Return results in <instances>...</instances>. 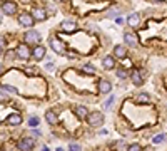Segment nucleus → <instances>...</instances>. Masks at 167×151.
Segmentation results:
<instances>
[{
  "mask_svg": "<svg viewBox=\"0 0 167 151\" xmlns=\"http://www.w3.org/2000/svg\"><path fill=\"white\" fill-rule=\"evenodd\" d=\"M115 74H117V77H119V79H127V76H129V72H127V69H125V67H119V69L115 71Z\"/></svg>",
  "mask_w": 167,
  "mask_h": 151,
  "instance_id": "22",
  "label": "nucleus"
},
{
  "mask_svg": "<svg viewBox=\"0 0 167 151\" xmlns=\"http://www.w3.org/2000/svg\"><path fill=\"white\" fill-rule=\"evenodd\" d=\"M84 72H89V74H95V69L92 64H85L84 66Z\"/></svg>",
  "mask_w": 167,
  "mask_h": 151,
  "instance_id": "24",
  "label": "nucleus"
},
{
  "mask_svg": "<svg viewBox=\"0 0 167 151\" xmlns=\"http://www.w3.org/2000/svg\"><path fill=\"white\" fill-rule=\"evenodd\" d=\"M2 13H3V12H2V10H0V22H2Z\"/></svg>",
  "mask_w": 167,
  "mask_h": 151,
  "instance_id": "36",
  "label": "nucleus"
},
{
  "mask_svg": "<svg viewBox=\"0 0 167 151\" xmlns=\"http://www.w3.org/2000/svg\"><path fill=\"white\" fill-rule=\"evenodd\" d=\"M73 113H75L78 118H87V116H89V109H87L85 106H75V108H73Z\"/></svg>",
  "mask_w": 167,
  "mask_h": 151,
  "instance_id": "19",
  "label": "nucleus"
},
{
  "mask_svg": "<svg viewBox=\"0 0 167 151\" xmlns=\"http://www.w3.org/2000/svg\"><path fill=\"white\" fill-rule=\"evenodd\" d=\"M45 119H47V123L50 126H55L58 123V118H57V114L53 113V111H47V113H45Z\"/></svg>",
  "mask_w": 167,
  "mask_h": 151,
  "instance_id": "17",
  "label": "nucleus"
},
{
  "mask_svg": "<svg viewBox=\"0 0 167 151\" xmlns=\"http://www.w3.org/2000/svg\"><path fill=\"white\" fill-rule=\"evenodd\" d=\"M165 139H167V134L160 133V134H157V136H154V138H152V143H154V144H160V143H164Z\"/></svg>",
  "mask_w": 167,
  "mask_h": 151,
  "instance_id": "20",
  "label": "nucleus"
},
{
  "mask_svg": "<svg viewBox=\"0 0 167 151\" xmlns=\"http://www.w3.org/2000/svg\"><path fill=\"white\" fill-rule=\"evenodd\" d=\"M124 40L127 42L129 47H137V44H139V39H137V35L132 34V32H125L124 34Z\"/></svg>",
  "mask_w": 167,
  "mask_h": 151,
  "instance_id": "8",
  "label": "nucleus"
},
{
  "mask_svg": "<svg viewBox=\"0 0 167 151\" xmlns=\"http://www.w3.org/2000/svg\"><path fill=\"white\" fill-rule=\"evenodd\" d=\"M15 54H17V57L18 59H22V61H27L28 57L32 56V52H30V49H28V46L27 44H20L17 49H15Z\"/></svg>",
  "mask_w": 167,
  "mask_h": 151,
  "instance_id": "2",
  "label": "nucleus"
},
{
  "mask_svg": "<svg viewBox=\"0 0 167 151\" xmlns=\"http://www.w3.org/2000/svg\"><path fill=\"white\" fill-rule=\"evenodd\" d=\"M3 46H5V37L0 34V54H2V49H3Z\"/></svg>",
  "mask_w": 167,
  "mask_h": 151,
  "instance_id": "31",
  "label": "nucleus"
},
{
  "mask_svg": "<svg viewBox=\"0 0 167 151\" xmlns=\"http://www.w3.org/2000/svg\"><path fill=\"white\" fill-rule=\"evenodd\" d=\"M2 72H3V66L0 64V74H2Z\"/></svg>",
  "mask_w": 167,
  "mask_h": 151,
  "instance_id": "35",
  "label": "nucleus"
},
{
  "mask_svg": "<svg viewBox=\"0 0 167 151\" xmlns=\"http://www.w3.org/2000/svg\"><path fill=\"white\" fill-rule=\"evenodd\" d=\"M30 128H37L38 126V118L37 116H32V118H28V123H27Z\"/></svg>",
  "mask_w": 167,
  "mask_h": 151,
  "instance_id": "23",
  "label": "nucleus"
},
{
  "mask_svg": "<svg viewBox=\"0 0 167 151\" xmlns=\"http://www.w3.org/2000/svg\"><path fill=\"white\" fill-rule=\"evenodd\" d=\"M112 89V84L109 81H100L99 82V92L100 94H107V92H110Z\"/></svg>",
  "mask_w": 167,
  "mask_h": 151,
  "instance_id": "16",
  "label": "nucleus"
},
{
  "mask_svg": "<svg viewBox=\"0 0 167 151\" xmlns=\"http://www.w3.org/2000/svg\"><path fill=\"white\" fill-rule=\"evenodd\" d=\"M60 29H62L63 32H73L77 29V24L72 22V20H65V22L60 24Z\"/></svg>",
  "mask_w": 167,
  "mask_h": 151,
  "instance_id": "11",
  "label": "nucleus"
},
{
  "mask_svg": "<svg viewBox=\"0 0 167 151\" xmlns=\"http://www.w3.org/2000/svg\"><path fill=\"white\" fill-rule=\"evenodd\" d=\"M2 89L3 91H7V92H13V94H17V89H15V87H12V86H2Z\"/></svg>",
  "mask_w": 167,
  "mask_h": 151,
  "instance_id": "27",
  "label": "nucleus"
},
{
  "mask_svg": "<svg viewBox=\"0 0 167 151\" xmlns=\"http://www.w3.org/2000/svg\"><path fill=\"white\" fill-rule=\"evenodd\" d=\"M32 56H33V59H35V61H42V59H43V56H45V47L37 46L35 49H33Z\"/></svg>",
  "mask_w": 167,
  "mask_h": 151,
  "instance_id": "10",
  "label": "nucleus"
},
{
  "mask_svg": "<svg viewBox=\"0 0 167 151\" xmlns=\"http://www.w3.org/2000/svg\"><path fill=\"white\" fill-rule=\"evenodd\" d=\"M119 8H112V10H109V13H107V17H115V15H119Z\"/></svg>",
  "mask_w": 167,
  "mask_h": 151,
  "instance_id": "29",
  "label": "nucleus"
},
{
  "mask_svg": "<svg viewBox=\"0 0 167 151\" xmlns=\"http://www.w3.org/2000/svg\"><path fill=\"white\" fill-rule=\"evenodd\" d=\"M115 146H117V148H120V149H127V148H129V146H127V143H125L124 139L117 141V143H115Z\"/></svg>",
  "mask_w": 167,
  "mask_h": 151,
  "instance_id": "25",
  "label": "nucleus"
},
{
  "mask_svg": "<svg viewBox=\"0 0 167 151\" xmlns=\"http://www.w3.org/2000/svg\"><path fill=\"white\" fill-rule=\"evenodd\" d=\"M130 81H132V84H135V86L142 84V74H140L139 69H134L130 72Z\"/></svg>",
  "mask_w": 167,
  "mask_h": 151,
  "instance_id": "9",
  "label": "nucleus"
},
{
  "mask_svg": "<svg viewBox=\"0 0 167 151\" xmlns=\"http://www.w3.org/2000/svg\"><path fill=\"white\" fill-rule=\"evenodd\" d=\"M68 148H70V149H80V146H78L77 143H72L70 146H68Z\"/></svg>",
  "mask_w": 167,
  "mask_h": 151,
  "instance_id": "33",
  "label": "nucleus"
},
{
  "mask_svg": "<svg viewBox=\"0 0 167 151\" xmlns=\"http://www.w3.org/2000/svg\"><path fill=\"white\" fill-rule=\"evenodd\" d=\"M18 22H20L23 27H32L35 19H33L32 13H20V15H18Z\"/></svg>",
  "mask_w": 167,
  "mask_h": 151,
  "instance_id": "5",
  "label": "nucleus"
},
{
  "mask_svg": "<svg viewBox=\"0 0 167 151\" xmlns=\"http://www.w3.org/2000/svg\"><path fill=\"white\" fill-rule=\"evenodd\" d=\"M114 101H115V97H114V96H110L109 99L105 101V104H104V106H105V109H109L110 106H112V103H114Z\"/></svg>",
  "mask_w": 167,
  "mask_h": 151,
  "instance_id": "28",
  "label": "nucleus"
},
{
  "mask_svg": "<svg viewBox=\"0 0 167 151\" xmlns=\"http://www.w3.org/2000/svg\"><path fill=\"white\" fill-rule=\"evenodd\" d=\"M50 47L53 49V52H57V54H65V46H63V42L55 39V37L50 39Z\"/></svg>",
  "mask_w": 167,
  "mask_h": 151,
  "instance_id": "3",
  "label": "nucleus"
},
{
  "mask_svg": "<svg viewBox=\"0 0 167 151\" xmlns=\"http://www.w3.org/2000/svg\"><path fill=\"white\" fill-rule=\"evenodd\" d=\"M8 99V96H7V91H0V103H5V101Z\"/></svg>",
  "mask_w": 167,
  "mask_h": 151,
  "instance_id": "26",
  "label": "nucleus"
},
{
  "mask_svg": "<svg viewBox=\"0 0 167 151\" xmlns=\"http://www.w3.org/2000/svg\"><path fill=\"white\" fill-rule=\"evenodd\" d=\"M32 15H33V19H35V20L42 22V20H45V17H47V12L43 10V8H33Z\"/></svg>",
  "mask_w": 167,
  "mask_h": 151,
  "instance_id": "13",
  "label": "nucleus"
},
{
  "mask_svg": "<svg viewBox=\"0 0 167 151\" xmlns=\"http://www.w3.org/2000/svg\"><path fill=\"white\" fill-rule=\"evenodd\" d=\"M129 149H130V151H139V149H140V144L134 143V144H130V146H129Z\"/></svg>",
  "mask_w": 167,
  "mask_h": 151,
  "instance_id": "32",
  "label": "nucleus"
},
{
  "mask_svg": "<svg viewBox=\"0 0 167 151\" xmlns=\"http://www.w3.org/2000/svg\"><path fill=\"white\" fill-rule=\"evenodd\" d=\"M114 56L117 57V59H125L127 49H125L124 46H115V47H114Z\"/></svg>",
  "mask_w": 167,
  "mask_h": 151,
  "instance_id": "12",
  "label": "nucleus"
},
{
  "mask_svg": "<svg viewBox=\"0 0 167 151\" xmlns=\"http://www.w3.org/2000/svg\"><path fill=\"white\" fill-rule=\"evenodd\" d=\"M137 101H139V103H150L152 99L147 92H140V94H137Z\"/></svg>",
  "mask_w": 167,
  "mask_h": 151,
  "instance_id": "21",
  "label": "nucleus"
},
{
  "mask_svg": "<svg viewBox=\"0 0 167 151\" xmlns=\"http://www.w3.org/2000/svg\"><path fill=\"white\" fill-rule=\"evenodd\" d=\"M20 2H22V3H30L32 0H20Z\"/></svg>",
  "mask_w": 167,
  "mask_h": 151,
  "instance_id": "34",
  "label": "nucleus"
},
{
  "mask_svg": "<svg viewBox=\"0 0 167 151\" xmlns=\"http://www.w3.org/2000/svg\"><path fill=\"white\" fill-rule=\"evenodd\" d=\"M127 24H129L130 27H137L140 24V15L139 13H132V15L127 17Z\"/></svg>",
  "mask_w": 167,
  "mask_h": 151,
  "instance_id": "18",
  "label": "nucleus"
},
{
  "mask_svg": "<svg viewBox=\"0 0 167 151\" xmlns=\"http://www.w3.org/2000/svg\"><path fill=\"white\" fill-rule=\"evenodd\" d=\"M2 12L7 13V15H13V13L17 12L15 2H3V3H2Z\"/></svg>",
  "mask_w": 167,
  "mask_h": 151,
  "instance_id": "7",
  "label": "nucleus"
},
{
  "mask_svg": "<svg viewBox=\"0 0 167 151\" xmlns=\"http://www.w3.org/2000/svg\"><path fill=\"white\" fill-rule=\"evenodd\" d=\"M23 40L27 44H37V42H40V34L35 32V30H28V32H25V35H23Z\"/></svg>",
  "mask_w": 167,
  "mask_h": 151,
  "instance_id": "4",
  "label": "nucleus"
},
{
  "mask_svg": "<svg viewBox=\"0 0 167 151\" xmlns=\"http://www.w3.org/2000/svg\"><path fill=\"white\" fill-rule=\"evenodd\" d=\"M35 69H37V67H25V72L28 76H32V74H35V72H37Z\"/></svg>",
  "mask_w": 167,
  "mask_h": 151,
  "instance_id": "30",
  "label": "nucleus"
},
{
  "mask_svg": "<svg viewBox=\"0 0 167 151\" xmlns=\"http://www.w3.org/2000/svg\"><path fill=\"white\" fill-rule=\"evenodd\" d=\"M102 64H104V67L107 71H110V69H114V67H115V61H114V57H112V56H105L104 59H102Z\"/></svg>",
  "mask_w": 167,
  "mask_h": 151,
  "instance_id": "14",
  "label": "nucleus"
},
{
  "mask_svg": "<svg viewBox=\"0 0 167 151\" xmlns=\"http://www.w3.org/2000/svg\"><path fill=\"white\" fill-rule=\"evenodd\" d=\"M22 123V116L20 114H10L7 118V124H10V126H18Z\"/></svg>",
  "mask_w": 167,
  "mask_h": 151,
  "instance_id": "15",
  "label": "nucleus"
},
{
  "mask_svg": "<svg viewBox=\"0 0 167 151\" xmlns=\"http://www.w3.org/2000/svg\"><path fill=\"white\" fill-rule=\"evenodd\" d=\"M33 146H35V139H33V138H30V136H27V138L20 139V143H18V149H23V151H27V149H32Z\"/></svg>",
  "mask_w": 167,
  "mask_h": 151,
  "instance_id": "6",
  "label": "nucleus"
},
{
  "mask_svg": "<svg viewBox=\"0 0 167 151\" xmlns=\"http://www.w3.org/2000/svg\"><path fill=\"white\" fill-rule=\"evenodd\" d=\"M87 123H89V126H92V128H99V126L104 124V114H102L100 111H92V113H89V116H87Z\"/></svg>",
  "mask_w": 167,
  "mask_h": 151,
  "instance_id": "1",
  "label": "nucleus"
}]
</instances>
